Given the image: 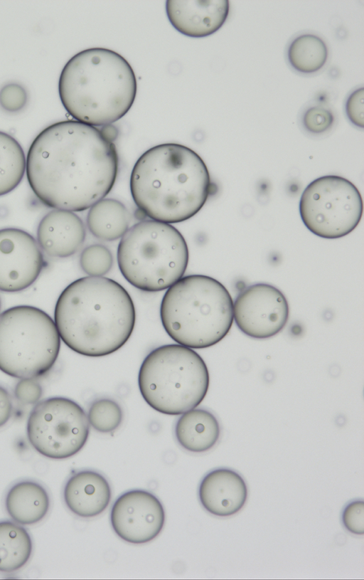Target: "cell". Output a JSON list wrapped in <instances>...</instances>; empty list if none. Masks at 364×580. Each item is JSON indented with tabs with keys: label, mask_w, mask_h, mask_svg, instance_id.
Masks as SVG:
<instances>
[{
	"label": "cell",
	"mask_w": 364,
	"mask_h": 580,
	"mask_svg": "<svg viewBox=\"0 0 364 580\" xmlns=\"http://www.w3.org/2000/svg\"><path fill=\"white\" fill-rule=\"evenodd\" d=\"M174 435L184 450L196 453L210 450L218 441L220 426L216 417L203 408H193L177 420Z\"/></svg>",
	"instance_id": "cell-18"
},
{
	"label": "cell",
	"mask_w": 364,
	"mask_h": 580,
	"mask_svg": "<svg viewBox=\"0 0 364 580\" xmlns=\"http://www.w3.org/2000/svg\"><path fill=\"white\" fill-rule=\"evenodd\" d=\"M113 257L110 250L102 244H92L81 252L80 265L88 276H104L112 268Z\"/></svg>",
	"instance_id": "cell-25"
},
{
	"label": "cell",
	"mask_w": 364,
	"mask_h": 580,
	"mask_svg": "<svg viewBox=\"0 0 364 580\" xmlns=\"http://www.w3.org/2000/svg\"><path fill=\"white\" fill-rule=\"evenodd\" d=\"M110 523L122 540L134 544H145L161 532L165 511L161 501L152 492L141 489L130 490L119 495L113 503Z\"/></svg>",
	"instance_id": "cell-12"
},
{
	"label": "cell",
	"mask_w": 364,
	"mask_h": 580,
	"mask_svg": "<svg viewBox=\"0 0 364 580\" xmlns=\"http://www.w3.org/2000/svg\"><path fill=\"white\" fill-rule=\"evenodd\" d=\"M290 67L303 75H311L326 64L328 48L324 40L312 33H302L291 39L287 48Z\"/></svg>",
	"instance_id": "cell-21"
},
{
	"label": "cell",
	"mask_w": 364,
	"mask_h": 580,
	"mask_svg": "<svg viewBox=\"0 0 364 580\" xmlns=\"http://www.w3.org/2000/svg\"><path fill=\"white\" fill-rule=\"evenodd\" d=\"M42 394V387L34 379H20L14 388L16 399L23 404L38 403Z\"/></svg>",
	"instance_id": "cell-30"
},
{
	"label": "cell",
	"mask_w": 364,
	"mask_h": 580,
	"mask_svg": "<svg viewBox=\"0 0 364 580\" xmlns=\"http://www.w3.org/2000/svg\"><path fill=\"white\" fill-rule=\"evenodd\" d=\"M117 172L113 141L102 130L73 120L43 130L26 156L30 188L43 205L53 209H90L109 193Z\"/></svg>",
	"instance_id": "cell-1"
},
{
	"label": "cell",
	"mask_w": 364,
	"mask_h": 580,
	"mask_svg": "<svg viewBox=\"0 0 364 580\" xmlns=\"http://www.w3.org/2000/svg\"><path fill=\"white\" fill-rule=\"evenodd\" d=\"M129 187L145 216L170 224L186 221L203 208L211 192V180L198 154L180 144L165 143L139 157Z\"/></svg>",
	"instance_id": "cell-3"
},
{
	"label": "cell",
	"mask_w": 364,
	"mask_h": 580,
	"mask_svg": "<svg viewBox=\"0 0 364 580\" xmlns=\"http://www.w3.org/2000/svg\"><path fill=\"white\" fill-rule=\"evenodd\" d=\"M117 258L122 275L132 285L159 292L183 277L189 253L184 237L173 226L144 219L121 238Z\"/></svg>",
	"instance_id": "cell-6"
},
{
	"label": "cell",
	"mask_w": 364,
	"mask_h": 580,
	"mask_svg": "<svg viewBox=\"0 0 364 580\" xmlns=\"http://www.w3.org/2000/svg\"><path fill=\"white\" fill-rule=\"evenodd\" d=\"M63 495L68 510L87 519L97 517L107 509L112 499V490L107 478L99 472L81 470L68 479Z\"/></svg>",
	"instance_id": "cell-17"
},
{
	"label": "cell",
	"mask_w": 364,
	"mask_h": 580,
	"mask_svg": "<svg viewBox=\"0 0 364 580\" xmlns=\"http://www.w3.org/2000/svg\"><path fill=\"white\" fill-rule=\"evenodd\" d=\"M342 522L344 527L355 535L364 534V502L363 500L350 502L342 512Z\"/></svg>",
	"instance_id": "cell-28"
},
{
	"label": "cell",
	"mask_w": 364,
	"mask_h": 580,
	"mask_svg": "<svg viewBox=\"0 0 364 580\" xmlns=\"http://www.w3.org/2000/svg\"><path fill=\"white\" fill-rule=\"evenodd\" d=\"M136 321L134 302L117 281L86 276L70 283L59 295L54 322L60 339L75 352L100 357L122 347Z\"/></svg>",
	"instance_id": "cell-2"
},
{
	"label": "cell",
	"mask_w": 364,
	"mask_h": 580,
	"mask_svg": "<svg viewBox=\"0 0 364 580\" xmlns=\"http://www.w3.org/2000/svg\"><path fill=\"white\" fill-rule=\"evenodd\" d=\"M45 267L43 253L32 235L17 228L0 229V291L27 289Z\"/></svg>",
	"instance_id": "cell-13"
},
{
	"label": "cell",
	"mask_w": 364,
	"mask_h": 580,
	"mask_svg": "<svg viewBox=\"0 0 364 580\" xmlns=\"http://www.w3.org/2000/svg\"><path fill=\"white\" fill-rule=\"evenodd\" d=\"M198 499L210 514L225 517L237 513L248 495L244 478L235 470L219 468L208 472L198 487Z\"/></svg>",
	"instance_id": "cell-15"
},
{
	"label": "cell",
	"mask_w": 364,
	"mask_h": 580,
	"mask_svg": "<svg viewBox=\"0 0 364 580\" xmlns=\"http://www.w3.org/2000/svg\"><path fill=\"white\" fill-rule=\"evenodd\" d=\"M1 299H0V310H1Z\"/></svg>",
	"instance_id": "cell-32"
},
{
	"label": "cell",
	"mask_w": 364,
	"mask_h": 580,
	"mask_svg": "<svg viewBox=\"0 0 364 580\" xmlns=\"http://www.w3.org/2000/svg\"><path fill=\"white\" fill-rule=\"evenodd\" d=\"M363 204L360 191L347 179L327 175L312 181L299 201L301 218L314 234L326 239L343 237L358 225Z\"/></svg>",
	"instance_id": "cell-9"
},
{
	"label": "cell",
	"mask_w": 364,
	"mask_h": 580,
	"mask_svg": "<svg viewBox=\"0 0 364 580\" xmlns=\"http://www.w3.org/2000/svg\"><path fill=\"white\" fill-rule=\"evenodd\" d=\"M60 337L52 317L30 305L0 314V370L18 379H34L54 366Z\"/></svg>",
	"instance_id": "cell-8"
},
{
	"label": "cell",
	"mask_w": 364,
	"mask_h": 580,
	"mask_svg": "<svg viewBox=\"0 0 364 580\" xmlns=\"http://www.w3.org/2000/svg\"><path fill=\"white\" fill-rule=\"evenodd\" d=\"M302 128L307 133L321 135L330 131L335 123L333 111L321 103H315L305 108L301 115Z\"/></svg>",
	"instance_id": "cell-26"
},
{
	"label": "cell",
	"mask_w": 364,
	"mask_h": 580,
	"mask_svg": "<svg viewBox=\"0 0 364 580\" xmlns=\"http://www.w3.org/2000/svg\"><path fill=\"white\" fill-rule=\"evenodd\" d=\"M33 544L26 529L9 520L0 521V571L11 573L22 568L32 553Z\"/></svg>",
	"instance_id": "cell-22"
},
{
	"label": "cell",
	"mask_w": 364,
	"mask_h": 580,
	"mask_svg": "<svg viewBox=\"0 0 364 580\" xmlns=\"http://www.w3.org/2000/svg\"><path fill=\"white\" fill-rule=\"evenodd\" d=\"M86 237L82 220L73 211L53 209L38 223L37 243L52 258H68L79 251Z\"/></svg>",
	"instance_id": "cell-16"
},
{
	"label": "cell",
	"mask_w": 364,
	"mask_h": 580,
	"mask_svg": "<svg viewBox=\"0 0 364 580\" xmlns=\"http://www.w3.org/2000/svg\"><path fill=\"white\" fill-rule=\"evenodd\" d=\"M136 79L128 61L117 52L91 48L73 56L58 80L63 106L75 120L94 127L109 125L132 107Z\"/></svg>",
	"instance_id": "cell-4"
},
{
	"label": "cell",
	"mask_w": 364,
	"mask_h": 580,
	"mask_svg": "<svg viewBox=\"0 0 364 580\" xmlns=\"http://www.w3.org/2000/svg\"><path fill=\"white\" fill-rule=\"evenodd\" d=\"M89 424L97 432L109 433L117 429L123 420L119 404L109 398L94 400L87 411Z\"/></svg>",
	"instance_id": "cell-24"
},
{
	"label": "cell",
	"mask_w": 364,
	"mask_h": 580,
	"mask_svg": "<svg viewBox=\"0 0 364 580\" xmlns=\"http://www.w3.org/2000/svg\"><path fill=\"white\" fill-rule=\"evenodd\" d=\"M90 424L84 409L65 397L44 399L33 407L27 421V437L41 455L65 459L77 454L85 445Z\"/></svg>",
	"instance_id": "cell-10"
},
{
	"label": "cell",
	"mask_w": 364,
	"mask_h": 580,
	"mask_svg": "<svg viewBox=\"0 0 364 580\" xmlns=\"http://www.w3.org/2000/svg\"><path fill=\"white\" fill-rule=\"evenodd\" d=\"M345 112L349 122L358 128L364 127V90L358 88L352 91L345 102Z\"/></svg>",
	"instance_id": "cell-29"
},
{
	"label": "cell",
	"mask_w": 364,
	"mask_h": 580,
	"mask_svg": "<svg viewBox=\"0 0 364 580\" xmlns=\"http://www.w3.org/2000/svg\"><path fill=\"white\" fill-rule=\"evenodd\" d=\"M130 213L119 201L104 198L92 206L87 215V226L97 238L113 241L129 228Z\"/></svg>",
	"instance_id": "cell-20"
},
{
	"label": "cell",
	"mask_w": 364,
	"mask_h": 580,
	"mask_svg": "<svg viewBox=\"0 0 364 580\" xmlns=\"http://www.w3.org/2000/svg\"><path fill=\"white\" fill-rule=\"evenodd\" d=\"M168 19L181 33L202 38L218 31L228 19V0H168Z\"/></svg>",
	"instance_id": "cell-14"
},
{
	"label": "cell",
	"mask_w": 364,
	"mask_h": 580,
	"mask_svg": "<svg viewBox=\"0 0 364 580\" xmlns=\"http://www.w3.org/2000/svg\"><path fill=\"white\" fill-rule=\"evenodd\" d=\"M6 512L21 525H30L42 520L50 507L46 490L33 480H22L14 484L5 498Z\"/></svg>",
	"instance_id": "cell-19"
},
{
	"label": "cell",
	"mask_w": 364,
	"mask_h": 580,
	"mask_svg": "<svg viewBox=\"0 0 364 580\" xmlns=\"http://www.w3.org/2000/svg\"><path fill=\"white\" fill-rule=\"evenodd\" d=\"M289 315L284 295L267 283L248 286L233 302V317L237 327L255 339H266L278 334L286 326Z\"/></svg>",
	"instance_id": "cell-11"
},
{
	"label": "cell",
	"mask_w": 364,
	"mask_h": 580,
	"mask_svg": "<svg viewBox=\"0 0 364 580\" xmlns=\"http://www.w3.org/2000/svg\"><path fill=\"white\" fill-rule=\"evenodd\" d=\"M26 157L19 142L0 131V196L15 189L26 173Z\"/></svg>",
	"instance_id": "cell-23"
},
{
	"label": "cell",
	"mask_w": 364,
	"mask_h": 580,
	"mask_svg": "<svg viewBox=\"0 0 364 580\" xmlns=\"http://www.w3.org/2000/svg\"><path fill=\"white\" fill-rule=\"evenodd\" d=\"M210 383L208 367L193 349L179 344L156 347L139 371V391L154 410L178 416L196 408Z\"/></svg>",
	"instance_id": "cell-7"
},
{
	"label": "cell",
	"mask_w": 364,
	"mask_h": 580,
	"mask_svg": "<svg viewBox=\"0 0 364 580\" xmlns=\"http://www.w3.org/2000/svg\"><path fill=\"white\" fill-rule=\"evenodd\" d=\"M162 326L176 343L204 349L220 342L233 323V300L227 288L204 275L182 277L166 291L160 307Z\"/></svg>",
	"instance_id": "cell-5"
},
{
	"label": "cell",
	"mask_w": 364,
	"mask_h": 580,
	"mask_svg": "<svg viewBox=\"0 0 364 580\" xmlns=\"http://www.w3.org/2000/svg\"><path fill=\"white\" fill-rule=\"evenodd\" d=\"M28 102V93L21 85L9 83L0 88V107L7 112L15 113L23 110Z\"/></svg>",
	"instance_id": "cell-27"
},
{
	"label": "cell",
	"mask_w": 364,
	"mask_h": 580,
	"mask_svg": "<svg viewBox=\"0 0 364 580\" xmlns=\"http://www.w3.org/2000/svg\"><path fill=\"white\" fill-rule=\"evenodd\" d=\"M13 405L8 391L0 386V427L7 423L12 415Z\"/></svg>",
	"instance_id": "cell-31"
}]
</instances>
